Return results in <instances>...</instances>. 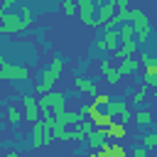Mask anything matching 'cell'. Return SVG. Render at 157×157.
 <instances>
[{
  "label": "cell",
  "mask_w": 157,
  "mask_h": 157,
  "mask_svg": "<svg viewBox=\"0 0 157 157\" xmlns=\"http://www.w3.org/2000/svg\"><path fill=\"white\" fill-rule=\"evenodd\" d=\"M29 25H32V10L29 7H22V15L20 12L0 15V34H17V32L27 29Z\"/></svg>",
  "instance_id": "1"
},
{
  "label": "cell",
  "mask_w": 157,
  "mask_h": 157,
  "mask_svg": "<svg viewBox=\"0 0 157 157\" xmlns=\"http://www.w3.org/2000/svg\"><path fill=\"white\" fill-rule=\"evenodd\" d=\"M2 157H20V152H5Z\"/></svg>",
  "instance_id": "28"
},
{
  "label": "cell",
  "mask_w": 157,
  "mask_h": 157,
  "mask_svg": "<svg viewBox=\"0 0 157 157\" xmlns=\"http://www.w3.org/2000/svg\"><path fill=\"white\" fill-rule=\"evenodd\" d=\"M54 140V125H47L44 120L32 123V147H44Z\"/></svg>",
  "instance_id": "4"
},
{
  "label": "cell",
  "mask_w": 157,
  "mask_h": 157,
  "mask_svg": "<svg viewBox=\"0 0 157 157\" xmlns=\"http://www.w3.org/2000/svg\"><path fill=\"white\" fill-rule=\"evenodd\" d=\"M105 157H128V152H125V147L120 142H115V145H110V152Z\"/></svg>",
  "instance_id": "21"
},
{
  "label": "cell",
  "mask_w": 157,
  "mask_h": 157,
  "mask_svg": "<svg viewBox=\"0 0 157 157\" xmlns=\"http://www.w3.org/2000/svg\"><path fill=\"white\" fill-rule=\"evenodd\" d=\"M7 120H10V123H20V120H22L17 105H7Z\"/></svg>",
  "instance_id": "23"
},
{
  "label": "cell",
  "mask_w": 157,
  "mask_h": 157,
  "mask_svg": "<svg viewBox=\"0 0 157 157\" xmlns=\"http://www.w3.org/2000/svg\"><path fill=\"white\" fill-rule=\"evenodd\" d=\"M115 2V10H128V0H113Z\"/></svg>",
  "instance_id": "26"
},
{
  "label": "cell",
  "mask_w": 157,
  "mask_h": 157,
  "mask_svg": "<svg viewBox=\"0 0 157 157\" xmlns=\"http://www.w3.org/2000/svg\"><path fill=\"white\" fill-rule=\"evenodd\" d=\"M22 105H25V118L29 120V123H34V120H39V113H37V98H32V96H25L22 98Z\"/></svg>",
  "instance_id": "9"
},
{
  "label": "cell",
  "mask_w": 157,
  "mask_h": 157,
  "mask_svg": "<svg viewBox=\"0 0 157 157\" xmlns=\"http://www.w3.org/2000/svg\"><path fill=\"white\" fill-rule=\"evenodd\" d=\"M93 103H96L98 108H105V105L110 103V96H108V93H96V96H93Z\"/></svg>",
  "instance_id": "24"
},
{
  "label": "cell",
  "mask_w": 157,
  "mask_h": 157,
  "mask_svg": "<svg viewBox=\"0 0 157 157\" xmlns=\"http://www.w3.org/2000/svg\"><path fill=\"white\" fill-rule=\"evenodd\" d=\"M132 157H147V147H142V145L135 147V150H132Z\"/></svg>",
  "instance_id": "25"
},
{
  "label": "cell",
  "mask_w": 157,
  "mask_h": 157,
  "mask_svg": "<svg viewBox=\"0 0 157 157\" xmlns=\"http://www.w3.org/2000/svg\"><path fill=\"white\" fill-rule=\"evenodd\" d=\"M142 147H147V150H157V132H147V135L142 137Z\"/></svg>",
  "instance_id": "20"
},
{
  "label": "cell",
  "mask_w": 157,
  "mask_h": 157,
  "mask_svg": "<svg viewBox=\"0 0 157 157\" xmlns=\"http://www.w3.org/2000/svg\"><path fill=\"white\" fill-rule=\"evenodd\" d=\"M118 39H120V34H118V29H105V34H103V39H98L96 42V47L98 49H118Z\"/></svg>",
  "instance_id": "6"
},
{
  "label": "cell",
  "mask_w": 157,
  "mask_h": 157,
  "mask_svg": "<svg viewBox=\"0 0 157 157\" xmlns=\"http://www.w3.org/2000/svg\"><path fill=\"white\" fill-rule=\"evenodd\" d=\"M145 86H157V59L145 64Z\"/></svg>",
  "instance_id": "13"
},
{
  "label": "cell",
  "mask_w": 157,
  "mask_h": 157,
  "mask_svg": "<svg viewBox=\"0 0 157 157\" xmlns=\"http://www.w3.org/2000/svg\"><path fill=\"white\" fill-rule=\"evenodd\" d=\"M113 52L118 54V59H128V56H132L137 52V44L135 42H123V47L120 49H113Z\"/></svg>",
  "instance_id": "16"
},
{
  "label": "cell",
  "mask_w": 157,
  "mask_h": 157,
  "mask_svg": "<svg viewBox=\"0 0 157 157\" xmlns=\"http://www.w3.org/2000/svg\"><path fill=\"white\" fill-rule=\"evenodd\" d=\"M130 71H137V59H130V56H128V59L120 61V66H118V76L123 78V76L130 74Z\"/></svg>",
  "instance_id": "17"
},
{
  "label": "cell",
  "mask_w": 157,
  "mask_h": 157,
  "mask_svg": "<svg viewBox=\"0 0 157 157\" xmlns=\"http://www.w3.org/2000/svg\"><path fill=\"white\" fill-rule=\"evenodd\" d=\"M130 25H132V29H135V44H142V42H147L150 39V34H152V25H150V20H147V15L142 12V10H130Z\"/></svg>",
  "instance_id": "2"
},
{
  "label": "cell",
  "mask_w": 157,
  "mask_h": 157,
  "mask_svg": "<svg viewBox=\"0 0 157 157\" xmlns=\"http://www.w3.org/2000/svg\"><path fill=\"white\" fill-rule=\"evenodd\" d=\"M0 78L2 81H15V78H29V71L25 66H12V64H2L0 66Z\"/></svg>",
  "instance_id": "5"
},
{
  "label": "cell",
  "mask_w": 157,
  "mask_h": 157,
  "mask_svg": "<svg viewBox=\"0 0 157 157\" xmlns=\"http://www.w3.org/2000/svg\"><path fill=\"white\" fill-rule=\"evenodd\" d=\"M88 157H103V152H101V150H93V152H91Z\"/></svg>",
  "instance_id": "27"
},
{
  "label": "cell",
  "mask_w": 157,
  "mask_h": 157,
  "mask_svg": "<svg viewBox=\"0 0 157 157\" xmlns=\"http://www.w3.org/2000/svg\"><path fill=\"white\" fill-rule=\"evenodd\" d=\"M61 10H64L66 17H74V15H76V2H74V0H64V2H61Z\"/></svg>",
  "instance_id": "22"
},
{
  "label": "cell",
  "mask_w": 157,
  "mask_h": 157,
  "mask_svg": "<svg viewBox=\"0 0 157 157\" xmlns=\"http://www.w3.org/2000/svg\"><path fill=\"white\" fill-rule=\"evenodd\" d=\"M74 88H76V91H83V93H88V96H96V93H98L96 81H93V78H83V76H76V78H74Z\"/></svg>",
  "instance_id": "8"
},
{
  "label": "cell",
  "mask_w": 157,
  "mask_h": 157,
  "mask_svg": "<svg viewBox=\"0 0 157 157\" xmlns=\"http://www.w3.org/2000/svg\"><path fill=\"white\" fill-rule=\"evenodd\" d=\"M108 137H125V132H128V128H125V123H120V120H113L110 125H108Z\"/></svg>",
  "instance_id": "14"
},
{
  "label": "cell",
  "mask_w": 157,
  "mask_h": 157,
  "mask_svg": "<svg viewBox=\"0 0 157 157\" xmlns=\"http://www.w3.org/2000/svg\"><path fill=\"white\" fill-rule=\"evenodd\" d=\"M61 69H64V61H61V56L56 54V56L52 59V66L42 71V81H37V91H39V96L47 93V91H52V86H54V81L59 78Z\"/></svg>",
  "instance_id": "3"
},
{
  "label": "cell",
  "mask_w": 157,
  "mask_h": 157,
  "mask_svg": "<svg viewBox=\"0 0 157 157\" xmlns=\"http://www.w3.org/2000/svg\"><path fill=\"white\" fill-rule=\"evenodd\" d=\"M132 120L137 125H150L152 123V113L150 110H137V113H132Z\"/></svg>",
  "instance_id": "18"
},
{
  "label": "cell",
  "mask_w": 157,
  "mask_h": 157,
  "mask_svg": "<svg viewBox=\"0 0 157 157\" xmlns=\"http://www.w3.org/2000/svg\"><path fill=\"white\" fill-rule=\"evenodd\" d=\"M98 66H101V71H103V76H105V81H108V83H118V81H120L118 69H113V64H110L108 59H103Z\"/></svg>",
  "instance_id": "12"
},
{
  "label": "cell",
  "mask_w": 157,
  "mask_h": 157,
  "mask_svg": "<svg viewBox=\"0 0 157 157\" xmlns=\"http://www.w3.org/2000/svg\"><path fill=\"white\" fill-rule=\"evenodd\" d=\"M91 130H93V123H88V120H78L74 128H71V140H86L88 135H91Z\"/></svg>",
  "instance_id": "7"
},
{
  "label": "cell",
  "mask_w": 157,
  "mask_h": 157,
  "mask_svg": "<svg viewBox=\"0 0 157 157\" xmlns=\"http://www.w3.org/2000/svg\"><path fill=\"white\" fill-rule=\"evenodd\" d=\"M2 64H5V59H2V54H0V66H2Z\"/></svg>",
  "instance_id": "30"
},
{
  "label": "cell",
  "mask_w": 157,
  "mask_h": 157,
  "mask_svg": "<svg viewBox=\"0 0 157 157\" xmlns=\"http://www.w3.org/2000/svg\"><path fill=\"white\" fill-rule=\"evenodd\" d=\"M105 137H108V132H105V130L93 128V130H91V135H88V145H91V150H101V147L105 145Z\"/></svg>",
  "instance_id": "11"
},
{
  "label": "cell",
  "mask_w": 157,
  "mask_h": 157,
  "mask_svg": "<svg viewBox=\"0 0 157 157\" xmlns=\"http://www.w3.org/2000/svg\"><path fill=\"white\" fill-rule=\"evenodd\" d=\"M115 118L110 115V113H105V110H98L93 118H91V123H93V128H98V130H108V125L113 123Z\"/></svg>",
  "instance_id": "10"
},
{
  "label": "cell",
  "mask_w": 157,
  "mask_h": 157,
  "mask_svg": "<svg viewBox=\"0 0 157 157\" xmlns=\"http://www.w3.org/2000/svg\"><path fill=\"white\" fill-rule=\"evenodd\" d=\"M145 98H147V86H140V88H135V91H132V98H130V101H132L135 105H140Z\"/></svg>",
  "instance_id": "19"
},
{
  "label": "cell",
  "mask_w": 157,
  "mask_h": 157,
  "mask_svg": "<svg viewBox=\"0 0 157 157\" xmlns=\"http://www.w3.org/2000/svg\"><path fill=\"white\" fill-rule=\"evenodd\" d=\"M118 34H120V42H135V29L130 22H123L118 27Z\"/></svg>",
  "instance_id": "15"
},
{
  "label": "cell",
  "mask_w": 157,
  "mask_h": 157,
  "mask_svg": "<svg viewBox=\"0 0 157 157\" xmlns=\"http://www.w3.org/2000/svg\"><path fill=\"white\" fill-rule=\"evenodd\" d=\"M152 96H155V98H157V86H152Z\"/></svg>",
  "instance_id": "29"
}]
</instances>
